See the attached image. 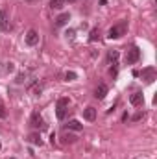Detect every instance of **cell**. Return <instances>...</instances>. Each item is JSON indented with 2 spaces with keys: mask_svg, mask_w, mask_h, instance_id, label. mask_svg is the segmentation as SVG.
<instances>
[{
  "mask_svg": "<svg viewBox=\"0 0 157 159\" xmlns=\"http://www.w3.org/2000/svg\"><path fill=\"white\" fill-rule=\"evenodd\" d=\"M126 30H128V22L124 20V22H120V24H117V26L109 28L107 37H109V39H118V37H122V35L126 33Z\"/></svg>",
  "mask_w": 157,
  "mask_h": 159,
  "instance_id": "1",
  "label": "cell"
},
{
  "mask_svg": "<svg viewBox=\"0 0 157 159\" xmlns=\"http://www.w3.org/2000/svg\"><path fill=\"white\" fill-rule=\"evenodd\" d=\"M141 59V50L137 48V46H131L130 50H128V54H126V63L128 65H133V63H137Z\"/></svg>",
  "mask_w": 157,
  "mask_h": 159,
  "instance_id": "2",
  "label": "cell"
},
{
  "mask_svg": "<svg viewBox=\"0 0 157 159\" xmlns=\"http://www.w3.org/2000/svg\"><path fill=\"white\" fill-rule=\"evenodd\" d=\"M141 76H143V80H144L146 83H154L157 80V70L154 67H146V69L141 72Z\"/></svg>",
  "mask_w": 157,
  "mask_h": 159,
  "instance_id": "3",
  "label": "cell"
},
{
  "mask_svg": "<svg viewBox=\"0 0 157 159\" xmlns=\"http://www.w3.org/2000/svg\"><path fill=\"white\" fill-rule=\"evenodd\" d=\"M24 41H26V44H28V46H35V44L39 43V33H37L35 30H28V33H26Z\"/></svg>",
  "mask_w": 157,
  "mask_h": 159,
  "instance_id": "4",
  "label": "cell"
},
{
  "mask_svg": "<svg viewBox=\"0 0 157 159\" xmlns=\"http://www.w3.org/2000/svg\"><path fill=\"white\" fill-rule=\"evenodd\" d=\"M30 126H31V128H44V122H43V119H41V115H39L37 111L31 113V117H30Z\"/></svg>",
  "mask_w": 157,
  "mask_h": 159,
  "instance_id": "5",
  "label": "cell"
},
{
  "mask_svg": "<svg viewBox=\"0 0 157 159\" xmlns=\"http://www.w3.org/2000/svg\"><path fill=\"white\" fill-rule=\"evenodd\" d=\"M9 28H11L9 19H7L6 11H2V9H0V30H2V31H9Z\"/></svg>",
  "mask_w": 157,
  "mask_h": 159,
  "instance_id": "6",
  "label": "cell"
},
{
  "mask_svg": "<svg viewBox=\"0 0 157 159\" xmlns=\"http://www.w3.org/2000/svg\"><path fill=\"white\" fill-rule=\"evenodd\" d=\"M130 102H131V106H143L144 104V94L143 93H133L130 96Z\"/></svg>",
  "mask_w": 157,
  "mask_h": 159,
  "instance_id": "7",
  "label": "cell"
},
{
  "mask_svg": "<svg viewBox=\"0 0 157 159\" xmlns=\"http://www.w3.org/2000/svg\"><path fill=\"white\" fill-rule=\"evenodd\" d=\"M105 94H107V85H105V83H100V85L96 87V91H94V96H96L98 100H104Z\"/></svg>",
  "mask_w": 157,
  "mask_h": 159,
  "instance_id": "8",
  "label": "cell"
},
{
  "mask_svg": "<svg viewBox=\"0 0 157 159\" xmlns=\"http://www.w3.org/2000/svg\"><path fill=\"white\" fill-rule=\"evenodd\" d=\"M83 119L89 120V122L96 120V109H94V107H87V109H83Z\"/></svg>",
  "mask_w": 157,
  "mask_h": 159,
  "instance_id": "9",
  "label": "cell"
},
{
  "mask_svg": "<svg viewBox=\"0 0 157 159\" xmlns=\"http://www.w3.org/2000/svg\"><path fill=\"white\" fill-rule=\"evenodd\" d=\"M68 20H70V15H68V13H61V15L56 19V26H65Z\"/></svg>",
  "mask_w": 157,
  "mask_h": 159,
  "instance_id": "10",
  "label": "cell"
},
{
  "mask_svg": "<svg viewBox=\"0 0 157 159\" xmlns=\"http://www.w3.org/2000/svg\"><path fill=\"white\" fill-rule=\"evenodd\" d=\"M107 61H109L113 67H117V63H118V50H111V52L107 54Z\"/></svg>",
  "mask_w": 157,
  "mask_h": 159,
  "instance_id": "11",
  "label": "cell"
},
{
  "mask_svg": "<svg viewBox=\"0 0 157 159\" xmlns=\"http://www.w3.org/2000/svg\"><path fill=\"white\" fill-rule=\"evenodd\" d=\"M65 128L74 130V132H81V130H83V124H81V122H78V120H70L68 124H65Z\"/></svg>",
  "mask_w": 157,
  "mask_h": 159,
  "instance_id": "12",
  "label": "cell"
},
{
  "mask_svg": "<svg viewBox=\"0 0 157 159\" xmlns=\"http://www.w3.org/2000/svg\"><path fill=\"white\" fill-rule=\"evenodd\" d=\"M28 141H30L31 144H37V146H41V144H43V141H41V135H39V133H30Z\"/></svg>",
  "mask_w": 157,
  "mask_h": 159,
  "instance_id": "13",
  "label": "cell"
},
{
  "mask_svg": "<svg viewBox=\"0 0 157 159\" xmlns=\"http://www.w3.org/2000/svg\"><path fill=\"white\" fill-rule=\"evenodd\" d=\"M63 4H65V0H52V2H50V7H52V9H61Z\"/></svg>",
  "mask_w": 157,
  "mask_h": 159,
  "instance_id": "14",
  "label": "cell"
},
{
  "mask_svg": "<svg viewBox=\"0 0 157 159\" xmlns=\"http://www.w3.org/2000/svg\"><path fill=\"white\" fill-rule=\"evenodd\" d=\"M56 115H57V119H59V120H63V119L67 117V107H57Z\"/></svg>",
  "mask_w": 157,
  "mask_h": 159,
  "instance_id": "15",
  "label": "cell"
},
{
  "mask_svg": "<svg viewBox=\"0 0 157 159\" xmlns=\"http://www.w3.org/2000/svg\"><path fill=\"white\" fill-rule=\"evenodd\" d=\"M89 39H91V41H98V39H100V31H98V28L91 30V35H89Z\"/></svg>",
  "mask_w": 157,
  "mask_h": 159,
  "instance_id": "16",
  "label": "cell"
},
{
  "mask_svg": "<svg viewBox=\"0 0 157 159\" xmlns=\"http://www.w3.org/2000/svg\"><path fill=\"white\" fill-rule=\"evenodd\" d=\"M30 91H31L33 94H41V91H43V87H41L39 83H33V85L30 87Z\"/></svg>",
  "mask_w": 157,
  "mask_h": 159,
  "instance_id": "17",
  "label": "cell"
},
{
  "mask_svg": "<svg viewBox=\"0 0 157 159\" xmlns=\"http://www.w3.org/2000/svg\"><path fill=\"white\" fill-rule=\"evenodd\" d=\"M57 107H68V98H67V96L59 98V100H57Z\"/></svg>",
  "mask_w": 157,
  "mask_h": 159,
  "instance_id": "18",
  "label": "cell"
},
{
  "mask_svg": "<svg viewBox=\"0 0 157 159\" xmlns=\"http://www.w3.org/2000/svg\"><path fill=\"white\" fill-rule=\"evenodd\" d=\"M65 80H67V82L76 80V72H67V74H65Z\"/></svg>",
  "mask_w": 157,
  "mask_h": 159,
  "instance_id": "19",
  "label": "cell"
},
{
  "mask_svg": "<svg viewBox=\"0 0 157 159\" xmlns=\"http://www.w3.org/2000/svg\"><path fill=\"white\" fill-rule=\"evenodd\" d=\"M13 70H15V63H11V61L6 63V72H13Z\"/></svg>",
  "mask_w": 157,
  "mask_h": 159,
  "instance_id": "20",
  "label": "cell"
},
{
  "mask_svg": "<svg viewBox=\"0 0 157 159\" xmlns=\"http://www.w3.org/2000/svg\"><path fill=\"white\" fill-rule=\"evenodd\" d=\"M65 141H67V143H74V141H76V137H74V135H67V137H65Z\"/></svg>",
  "mask_w": 157,
  "mask_h": 159,
  "instance_id": "21",
  "label": "cell"
},
{
  "mask_svg": "<svg viewBox=\"0 0 157 159\" xmlns=\"http://www.w3.org/2000/svg\"><path fill=\"white\" fill-rule=\"evenodd\" d=\"M67 37H70V39H72V37H74V30H68V31H67Z\"/></svg>",
  "mask_w": 157,
  "mask_h": 159,
  "instance_id": "22",
  "label": "cell"
},
{
  "mask_svg": "<svg viewBox=\"0 0 157 159\" xmlns=\"http://www.w3.org/2000/svg\"><path fill=\"white\" fill-rule=\"evenodd\" d=\"M141 119H143V113H137V115L133 117V120H141Z\"/></svg>",
  "mask_w": 157,
  "mask_h": 159,
  "instance_id": "23",
  "label": "cell"
},
{
  "mask_svg": "<svg viewBox=\"0 0 157 159\" xmlns=\"http://www.w3.org/2000/svg\"><path fill=\"white\" fill-rule=\"evenodd\" d=\"M0 117H6V111H4V107H0Z\"/></svg>",
  "mask_w": 157,
  "mask_h": 159,
  "instance_id": "24",
  "label": "cell"
},
{
  "mask_svg": "<svg viewBox=\"0 0 157 159\" xmlns=\"http://www.w3.org/2000/svg\"><path fill=\"white\" fill-rule=\"evenodd\" d=\"M68 2H76V0H68Z\"/></svg>",
  "mask_w": 157,
  "mask_h": 159,
  "instance_id": "25",
  "label": "cell"
},
{
  "mask_svg": "<svg viewBox=\"0 0 157 159\" xmlns=\"http://www.w3.org/2000/svg\"><path fill=\"white\" fill-rule=\"evenodd\" d=\"M0 148H2V144H0Z\"/></svg>",
  "mask_w": 157,
  "mask_h": 159,
  "instance_id": "26",
  "label": "cell"
}]
</instances>
